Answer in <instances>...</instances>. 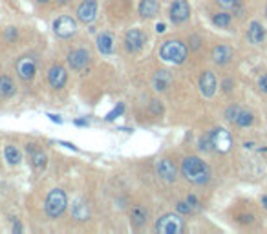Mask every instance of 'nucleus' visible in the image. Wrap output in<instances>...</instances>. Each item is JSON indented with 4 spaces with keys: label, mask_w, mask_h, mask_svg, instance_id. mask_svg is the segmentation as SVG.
Here are the masks:
<instances>
[{
    "label": "nucleus",
    "mask_w": 267,
    "mask_h": 234,
    "mask_svg": "<svg viewBox=\"0 0 267 234\" xmlns=\"http://www.w3.org/2000/svg\"><path fill=\"white\" fill-rule=\"evenodd\" d=\"M213 144H211V136H205V138L200 139V150H211Z\"/></svg>",
    "instance_id": "c85d7f7f"
},
{
    "label": "nucleus",
    "mask_w": 267,
    "mask_h": 234,
    "mask_svg": "<svg viewBox=\"0 0 267 234\" xmlns=\"http://www.w3.org/2000/svg\"><path fill=\"white\" fill-rule=\"evenodd\" d=\"M218 4L222 7H225V9H229V7H234L238 4L236 0H218Z\"/></svg>",
    "instance_id": "7c9ffc66"
},
{
    "label": "nucleus",
    "mask_w": 267,
    "mask_h": 234,
    "mask_svg": "<svg viewBox=\"0 0 267 234\" xmlns=\"http://www.w3.org/2000/svg\"><path fill=\"white\" fill-rule=\"evenodd\" d=\"M187 46L181 41H167L159 49V55L165 62H172V64H181L187 59Z\"/></svg>",
    "instance_id": "f03ea898"
},
{
    "label": "nucleus",
    "mask_w": 267,
    "mask_h": 234,
    "mask_svg": "<svg viewBox=\"0 0 267 234\" xmlns=\"http://www.w3.org/2000/svg\"><path fill=\"white\" fill-rule=\"evenodd\" d=\"M97 17V2L95 0H83L81 6L77 7V18L85 24L93 22Z\"/></svg>",
    "instance_id": "0eeeda50"
},
{
    "label": "nucleus",
    "mask_w": 267,
    "mask_h": 234,
    "mask_svg": "<svg viewBox=\"0 0 267 234\" xmlns=\"http://www.w3.org/2000/svg\"><path fill=\"white\" fill-rule=\"evenodd\" d=\"M13 94H15V84H13V81L7 77V75H2V77H0V97L7 99V97H11Z\"/></svg>",
    "instance_id": "aec40b11"
},
{
    "label": "nucleus",
    "mask_w": 267,
    "mask_h": 234,
    "mask_svg": "<svg viewBox=\"0 0 267 234\" xmlns=\"http://www.w3.org/2000/svg\"><path fill=\"white\" fill-rule=\"evenodd\" d=\"M178 212H181V214H188L190 210H192V205L188 203V201H179V203L176 205Z\"/></svg>",
    "instance_id": "bb28decb"
},
{
    "label": "nucleus",
    "mask_w": 267,
    "mask_h": 234,
    "mask_svg": "<svg viewBox=\"0 0 267 234\" xmlns=\"http://www.w3.org/2000/svg\"><path fill=\"white\" fill-rule=\"evenodd\" d=\"M75 125H79V126H85V125H86V121H75Z\"/></svg>",
    "instance_id": "58836bf2"
},
{
    "label": "nucleus",
    "mask_w": 267,
    "mask_h": 234,
    "mask_svg": "<svg viewBox=\"0 0 267 234\" xmlns=\"http://www.w3.org/2000/svg\"><path fill=\"white\" fill-rule=\"evenodd\" d=\"M190 15V6H188L187 0H176L172 6H170V18L174 24H181L185 22Z\"/></svg>",
    "instance_id": "6e6552de"
},
{
    "label": "nucleus",
    "mask_w": 267,
    "mask_h": 234,
    "mask_svg": "<svg viewBox=\"0 0 267 234\" xmlns=\"http://www.w3.org/2000/svg\"><path fill=\"white\" fill-rule=\"evenodd\" d=\"M73 216L77 220H86L88 218V207L85 203H77L73 207Z\"/></svg>",
    "instance_id": "a878e982"
},
{
    "label": "nucleus",
    "mask_w": 267,
    "mask_h": 234,
    "mask_svg": "<svg viewBox=\"0 0 267 234\" xmlns=\"http://www.w3.org/2000/svg\"><path fill=\"white\" fill-rule=\"evenodd\" d=\"M39 2H43V4H44V2H48V0H39Z\"/></svg>",
    "instance_id": "a19ab883"
},
{
    "label": "nucleus",
    "mask_w": 267,
    "mask_h": 234,
    "mask_svg": "<svg viewBox=\"0 0 267 234\" xmlns=\"http://www.w3.org/2000/svg\"><path fill=\"white\" fill-rule=\"evenodd\" d=\"M145 44V35L141 30H130L125 37V46L128 51H139Z\"/></svg>",
    "instance_id": "9b49d317"
},
{
    "label": "nucleus",
    "mask_w": 267,
    "mask_h": 234,
    "mask_svg": "<svg viewBox=\"0 0 267 234\" xmlns=\"http://www.w3.org/2000/svg\"><path fill=\"white\" fill-rule=\"evenodd\" d=\"M35 72H37L35 59H31V57H20L18 59L17 73L22 81H31V79L35 77Z\"/></svg>",
    "instance_id": "1a4fd4ad"
},
{
    "label": "nucleus",
    "mask_w": 267,
    "mask_h": 234,
    "mask_svg": "<svg viewBox=\"0 0 267 234\" xmlns=\"http://www.w3.org/2000/svg\"><path fill=\"white\" fill-rule=\"evenodd\" d=\"M213 22L220 28H227V26L231 24V15H227V13H218V15H214Z\"/></svg>",
    "instance_id": "393cba45"
},
{
    "label": "nucleus",
    "mask_w": 267,
    "mask_h": 234,
    "mask_svg": "<svg viewBox=\"0 0 267 234\" xmlns=\"http://www.w3.org/2000/svg\"><path fill=\"white\" fill-rule=\"evenodd\" d=\"M247 37H249V41L253 42V44H260V42L264 41V37H266V31H264L262 24L253 22V24L249 26V33H247Z\"/></svg>",
    "instance_id": "6ab92c4d"
},
{
    "label": "nucleus",
    "mask_w": 267,
    "mask_h": 234,
    "mask_svg": "<svg viewBox=\"0 0 267 234\" xmlns=\"http://www.w3.org/2000/svg\"><path fill=\"white\" fill-rule=\"evenodd\" d=\"M132 220L137 227L143 225V223L146 222V210L143 209V207H134L132 209Z\"/></svg>",
    "instance_id": "b1692460"
},
{
    "label": "nucleus",
    "mask_w": 267,
    "mask_h": 234,
    "mask_svg": "<svg viewBox=\"0 0 267 234\" xmlns=\"http://www.w3.org/2000/svg\"><path fill=\"white\" fill-rule=\"evenodd\" d=\"M57 2H61V4H66L68 0H57Z\"/></svg>",
    "instance_id": "ea45409f"
},
{
    "label": "nucleus",
    "mask_w": 267,
    "mask_h": 234,
    "mask_svg": "<svg viewBox=\"0 0 267 234\" xmlns=\"http://www.w3.org/2000/svg\"><path fill=\"white\" fill-rule=\"evenodd\" d=\"M77 30V22L73 20L72 17H61L55 20L53 24V31L57 37H61V39H68V37H72Z\"/></svg>",
    "instance_id": "423d86ee"
},
{
    "label": "nucleus",
    "mask_w": 267,
    "mask_h": 234,
    "mask_svg": "<svg viewBox=\"0 0 267 234\" xmlns=\"http://www.w3.org/2000/svg\"><path fill=\"white\" fill-rule=\"evenodd\" d=\"M4 156H6L7 163H11V165H18L22 156H20V152H18L17 146H13V144H7L6 148H4Z\"/></svg>",
    "instance_id": "4be33fe9"
},
{
    "label": "nucleus",
    "mask_w": 267,
    "mask_h": 234,
    "mask_svg": "<svg viewBox=\"0 0 267 234\" xmlns=\"http://www.w3.org/2000/svg\"><path fill=\"white\" fill-rule=\"evenodd\" d=\"M232 59V49L227 44H220L213 49V60L216 64H227Z\"/></svg>",
    "instance_id": "2eb2a0df"
},
{
    "label": "nucleus",
    "mask_w": 267,
    "mask_h": 234,
    "mask_svg": "<svg viewBox=\"0 0 267 234\" xmlns=\"http://www.w3.org/2000/svg\"><path fill=\"white\" fill-rule=\"evenodd\" d=\"M28 150L31 152V161H33V165H35L37 168H44V165H46V154H44L43 150H37L33 144L28 146Z\"/></svg>",
    "instance_id": "412c9836"
},
{
    "label": "nucleus",
    "mask_w": 267,
    "mask_h": 234,
    "mask_svg": "<svg viewBox=\"0 0 267 234\" xmlns=\"http://www.w3.org/2000/svg\"><path fill=\"white\" fill-rule=\"evenodd\" d=\"M158 11H159L158 0H141V4H139V15L141 17L150 18V17H154Z\"/></svg>",
    "instance_id": "a211bd4d"
},
{
    "label": "nucleus",
    "mask_w": 267,
    "mask_h": 234,
    "mask_svg": "<svg viewBox=\"0 0 267 234\" xmlns=\"http://www.w3.org/2000/svg\"><path fill=\"white\" fill-rule=\"evenodd\" d=\"M238 114H240V108L238 106H231V108H227V112H225V117L229 121H236Z\"/></svg>",
    "instance_id": "cd10ccee"
},
{
    "label": "nucleus",
    "mask_w": 267,
    "mask_h": 234,
    "mask_svg": "<svg viewBox=\"0 0 267 234\" xmlns=\"http://www.w3.org/2000/svg\"><path fill=\"white\" fill-rule=\"evenodd\" d=\"M123 112H125V106H123V104H117V108H116V110H112V112H110V114L106 115V119H108V121L116 119L117 115H121Z\"/></svg>",
    "instance_id": "c756f323"
},
{
    "label": "nucleus",
    "mask_w": 267,
    "mask_h": 234,
    "mask_svg": "<svg viewBox=\"0 0 267 234\" xmlns=\"http://www.w3.org/2000/svg\"><path fill=\"white\" fill-rule=\"evenodd\" d=\"M152 83H154V88L158 92H165L172 84V75L169 72H158L152 79Z\"/></svg>",
    "instance_id": "f3484780"
},
{
    "label": "nucleus",
    "mask_w": 267,
    "mask_h": 234,
    "mask_svg": "<svg viewBox=\"0 0 267 234\" xmlns=\"http://www.w3.org/2000/svg\"><path fill=\"white\" fill-rule=\"evenodd\" d=\"M192 42H194V44H192V48H200V39H198V37H192Z\"/></svg>",
    "instance_id": "c9c22d12"
},
{
    "label": "nucleus",
    "mask_w": 267,
    "mask_h": 234,
    "mask_svg": "<svg viewBox=\"0 0 267 234\" xmlns=\"http://www.w3.org/2000/svg\"><path fill=\"white\" fill-rule=\"evenodd\" d=\"M68 62H70V66L73 70H83L90 62V53L86 49H75V51L68 55Z\"/></svg>",
    "instance_id": "ddd939ff"
},
{
    "label": "nucleus",
    "mask_w": 267,
    "mask_h": 234,
    "mask_svg": "<svg viewBox=\"0 0 267 234\" xmlns=\"http://www.w3.org/2000/svg\"><path fill=\"white\" fill-rule=\"evenodd\" d=\"M253 121H255V115L251 114V112H245V110H240V114L236 117V123L238 126H249L253 125Z\"/></svg>",
    "instance_id": "5701e85b"
},
{
    "label": "nucleus",
    "mask_w": 267,
    "mask_h": 234,
    "mask_svg": "<svg viewBox=\"0 0 267 234\" xmlns=\"http://www.w3.org/2000/svg\"><path fill=\"white\" fill-rule=\"evenodd\" d=\"M156 231L159 234H181L183 220L178 214H165L156 222Z\"/></svg>",
    "instance_id": "20e7f679"
},
{
    "label": "nucleus",
    "mask_w": 267,
    "mask_h": 234,
    "mask_svg": "<svg viewBox=\"0 0 267 234\" xmlns=\"http://www.w3.org/2000/svg\"><path fill=\"white\" fill-rule=\"evenodd\" d=\"M187 201H188L190 205H192V207H196V205H198V199H196V196H188Z\"/></svg>",
    "instance_id": "f704fd0d"
},
{
    "label": "nucleus",
    "mask_w": 267,
    "mask_h": 234,
    "mask_svg": "<svg viewBox=\"0 0 267 234\" xmlns=\"http://www.w3.org/2000/svg\"><path fill=\"white\" fill-rule=\"evenodd\" d=\"M200 90L205 97H213L216 92V77L213 72H203L200 77Z\"/></svg>",
    "instance_id": "4468645a"
},
{
    "label": "nucleus",
    "mask_w": 267,
    "mask_h": 234,
    "mask_svg": "<svg viewBox=\"0 0 267 234\" xmlns=\"http://www.w3.org/2000/svg\"><path fill=\"white\" fill-rule=\"evenodd\" d=\"M209 136H211V144H213V148L216 152L225 154V152L231 150L232 138H231V134L227 132L225 128H216V130H213Z\"/></svg>",
    "instance_id": "39448f33"
},
{
    "label": "nucleus",
    "mask_w": 267,
    "mask_h": 234,
    "mask_svg": "<svg viewBox=\"0 0 267 234\" xmlns=\"http://www.w3.org/2000/svg\"><path fill=\"white\" fill-rule=\"evenodd\" d=\"M66 79H68V73H66V70L62 66H51L49 68V72H48V81H49V84H51V88H62L64 84H66Z\"/></svg>",
    "instance_id": "f8f14e48"
},
{
    "label": "nucleus",
    "mask_w": 267,
    "mask_h": 234,
    "mask_svg": "<svg viewBox=\"0 0 267 234\" xmlns=\"http://www.w3.org/2000/svg\"><path fill=\"white\" fill-rule=\"evenodd\" d=\"M97 48L101 53L104 55H112L114 51H116V42H114V39L108 35V33H101L97 39Z\"/></svg>",
    "instance_id": "dca6fc26"
},
{
    "label": "nucleus",
    "mask_w": 267,
    "mask_h": 234,
    "mask_svg": "<svg viewBox=\"0 0 267 234\" xmlns=\"http://www.w3.org/2000/svg\"><path fill=\"white\" fill-rule=\"evenodd\" d=\"M156 170H158V176L161 180L169 181H176L178 178V170H176V165L170 161V159H159L158 165H156Z\"/></svg>",
    "instance_id": "9d476101"
},
{
    "label": "nucleus",
    "mask_w": 267,
    "mask_h": 234,
    "mask_svg": "<svg viewBox=\"0 0 267 234\" xmlns=\"http://www.w3.org/2000/svg\"><path fill=\"white\" fill-rule=\"evenodd\" d=\"M66 205H68V198L64 190L61 188H53L51 192L48 194V198H46V205H44V209H46V214L49 218H59L66 210Z\"/></svg>",
    "instance_id": "7ed1b4c3"
},
{
    "label": "nucleus",
    "mask_w": 267,
    "mask_h": 234,
    "mask_svg": "<svg viewBox=\"0 0 267 234\" xmlns=\"http://www.w3.org/2000/svg\"><path fill=\"white\" fill-rule=\"evenodd\" d=\"M181 174L183 178L190 183H196V185H203L207 181L211 180V168L205 161H201L200 157H185L181 163Z\"/></svg>",
    "instance_id": "f257e3e1"
},
{
    "label": "nucleus",
    "mask_w": 267,
    "mask_h": 234,
    "mask_svg": "<svg viewBox=\"0 0 267 234\" xmlns=\"http://www.w3.org/2000/svg\"><path fill=\"white\" fill-rule=\"evenodd\" d=\"M253 220H255L253 216H240V218H238V222H240V223H251Z\"/></svg>",
    "instance_id": "473e14b6"
},
{
    "label": "nucleus",
    "mask_w": 267,
    "mask_h": 234,
    "mask_svg": "<svg viewBox=\"0 0 267 234\" xmlns=\"http://www.w3.org/2000/svg\"><path fill=\"white\" fill-rule=\"evenodd\" d=\"M258 88H260L262 92H266V94H267V75H264V77L258 81Z\"/></svg>",
    "instance_id": "2f4dec72"
},
{
    "label": "nucleus",
    "mask_w": 267,
    "mask_h": 234,
    "mask_svg": "<svg viewBox=\"0 0 267 234\" xmlns=\"http://www.w3.org/2000/svg\"><path fill=\"white\" fill-rule=\"evenodd\" d=\"M262 203H264V207H266V210H267V196H264V198H262Z\"/></svg>",
    "instance_id": "4c0bfd02"
},
{
    "label": "nucleus",
    "mask_w": 267,
    "mask_h": 234,
    "mask_svg": "<svg viewBox=\"0 0 267 234\" xmlns=\"http://www.w3.org/2000/svg\"><path fill=\"white\" fill-rule=\"evenodd\" d=\"M156 31H158V33H163V31H165V24H158V26H156Z\"/></svg>",
    "instance_id": "e433bc0d"
},
{
    "label": "nucleus",
    "mask_w": 267,
    "mask_h": 234,
    "mask_svg": "<svg viewBox=\"0 0 267 234\" xmlns=\"http://www.w3.org/2000/svg\"><path fill=\"white\" fill-rule=\"evenodd\" d=\"M231 86H232V81H229V79L223 81V90L225 92H231Z\"/></svg>",
    "instance_id": "72a5a7b5"
}]
</instances>
